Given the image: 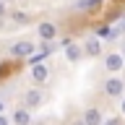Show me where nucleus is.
Listing matches in <instances>:
<instances>
[{"label":"nucleus","instance_id":"nucleus-1","mask_svg":"<svg viewBox=\"0 0 125 125\" xmlns=\"http://www.w3.org/2000/svg\"><path fill=\"white\" fill-rule=\"evenodd\" d=\"M44 104V91H42V86H31V89H26L21 96V107L26 109H37Z\"/></svg>","mask_w":125,"mask_h":125},{"label":"nucleus","instance_id":"nucleus-2","mask_svg":"<svg viewBox=\"0 0 125 125\" xmlns=\"http://www.w3.org/2000/svg\"><path fill=\"white\" fill-rule=\"evenodd\" d=\"M29 81L34 86H44L47 81H50V65H47V62H31Z\"/></svg>","mask_w":125,"mask_h":125},{"label":"nucleus","instance_id":"nucleus-3","mask_svg":"<svg viewBox=\"0 0 125 125\" xmlns=\"http://www.w3.org/2000/svg\"><path fill=\"white\" fill-rule=\"evenodd\" d=\"M104 94H107L109 99H120V96L125 94V81L117 78V73H112V78L104 81Z\"/></svg>","mask_w":125,"mask_h":125},{"label":"nucleus","instance_id":"nucleus-4","mask_svg":"<svg viewBox=\"0 0 125 125\" xmlns=\"http://www.w3.org/2000/svg\"><path fill=\"white\" fill-rule=\"evenodd\" d=\"M62 55H65L68 62H78V60H83V47L73 39H62Z\"/></svg>","mask_w":125,"mask_h":125},{"label":"nucleus","instance_id":"nucleus-5","mask_svg":"<svg viewBox=\"0 0 125 125\" xmlns=\"http://www.w3.org/2000/svg\"><path fill=\"white\" fill-rule=\"evenodd\" d=\"M125 68V55L123 52H107L104 55V70L107 73H120V70Z\"/></svg>","mask_w":125,"mask_h":125},{"label":"nucleus","instance_id":"nucleus-6","mask_svg":"<svg viewBox=\"0 0 125 125\" xmlns=\"http://www.w3.org/2000/svg\"><path fill=\"white\" fill-rule=\"evenodd\" d=\"M34 42H29V39H18V42H13L10 44V55L13 57H29V55H34Z\"/></svg>","mask_w":125,"mask_h":125},{"label":"nucleus","instance_id":"nucleus-7","mask_svg":"<svg viewBox=\"0 0 125 125\" xmlns=\"http://www.w3.org/2000/svg\"><path fill=\"white\" fill-rule=\"evenodd\" d=\"M81 47H83V57H102V52H104L99 37H89Z\"/></svg>","mask_w":125,"mask_h":125},{"label":"nucleus","instance_id":"nucleus-8","mask_svg":"<svg viewBox=\"0 0 125 125\" xmlns=\"http://www.w3.org/2000/svg\"><path fill=\"white\" fill-rule=\"evenodd\" d=\"M37 37L42 39V42H55V37H57V26H55V21H42L37 26Z\"/></svg>","mask_w":125,"mask_h":125},{"label":"nucleus","instance_id":"nucleus-9","mask_svg":"<svg viewBox=\"0 0 125 125\" xmlns=\"http://www.w3.org/2000/svg\"><path fill=\"white\" fill-rule=\"evenodd\" d=\"M102 120H104V115L99 107H89L83 112V125H102Z\"/></svg>","mask_w":125,"mask_h":125},{"label":"nucleus","instance_id":"nucleus-10","mask_svg":"<svg viewBox=\"0 0 125 125\" xmlns=\"http://www.w3.org/2000/svg\"><path fill=\"white\" fill-rule=\"evenodd\" d=\"M10 123H13V125H31V109L18 107L13 112V117H10Z\"/></svg>","mask_w":125,"mask_h":125},{"label":"nucleus","instance_id":"nucleus-11","mask_svg":"<svg viewBox=\"0 0 125 125\" xmlns=\"http://www.w3.org/2000/svg\"><path fill=\"white\" fill-rule=\"evenodd\" d=\"M102 5V0H78L76 8L78 10H94V8H99Z\"/></svg>","mask_w":125,"mask_h":125},{"label":"nucleus","instance_id":"nucleus-12","mask_svg":"<svg viewBox=\"0 0 125 125\" xmlns=\"http://www.w3.org/2000/svg\"><path fill=\"white\" fill-rule=\"evenodd\" d=\"M123 29H125V23H117V26H112V29H107V37H109V42L120 37V31H123Z\"/></svg>","mask_w":125,"mask_h":125},{"label":"nucleus","instance_id":"nucleus-13","mask_svg":"<svg viewBox=\"0 0 125 125\" xmlns=\"http://www.w3.org/2000/svg\"><path fill=\"white\" fill-rule=\"evenodd\" d=\"M102 125H123L120 117H109V120H102Z\"/></svg>","mask_w":125,"mask_h":125},{"label":"nucleus","instance_id":"nucleus-14","mask_svg":"<svg viewBox=\"0 0 125 125\" xmlns=\"http://www.w3.org/2000/svg\"><path fill=\"white\" fill-rule=\"evenodd\" d=\"M13 21L16 23H26V13H13Z\"/></svg>","mask_w":125,"mask_h":125},{"label":"nucleus","instance_id":"nucleus-15","mask_svg":"<svg viewBox=\"0 0 125 125\" xmlns=\"http://www.w3.org/2000/svg\"><path fill=\"white\" fill-rule=\"evenodd\" d=\"M0 125H10V117H8L5 112H0Z\"/></svg>","mask_w":125,"mask_h":125},{"label":"nucleus","instance_id":"nucleus-16","mask_svg":"<svg viewBox=\"0 0 125 125\" xmlns=\"http://www.w3.org/2000/svg\"><path fill=\"white\" fill-rule=\"evenodd\" d=\"M120 112H123V117H125V94L120 96Z\"/></svg>","mask_w":125,"mask_h":125},{"label":"nucleus","instance_id":"nucleus-17","mask_svg":"<svg viewBox=\"0 0 125 125\" xmlns=\"http://www.w3.org/2000/svg\"><path fill=\"white\" fill-rule=\"evenodd\" d=\"M5 5H8L5 0H0V18H3V16H5Z\"/></svg>","mask_w":125,"mask_h":125},{"label":"nucleus","instance_id":"nucleus-18","mask_svg":"<svg viewBox=\"0 0 125 125\" xmlns=\"http://www.w3.org/2000/svg\"><path fill=\"white\" fill-rule=\"evenodd\" d=\"M0 112H5V102L3 99H0Z\"/></svg>","mask_w":125,"mask_h":125},{"label":"nucleus","instance_id":"nucleus-19","mask_svg":"<svg viewBox=\"0 0 125 125\" xmlns=\"http://www.w3.org/2000/svg\"><path fill=\"white\" fill-rule=\"evenodd\" d=\"M76 125H83V120H78V123H76Z\"/></svg>","mask_w":125,"mask_h":125},{"label":"nucleus","instance_id":"nucleus-20","mask_svg":"<svg viewBox=\"0 0 125 125\" xmlns=\"http://www.w3.org/2000/svg\"><path fill=\"white\" fill-rule=\"evenodd\" d=\"M5 3H10V0H5Z\"/></svg>","mask_w":125,"mask_h":125}]
</instances>
